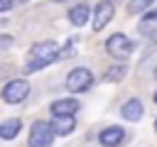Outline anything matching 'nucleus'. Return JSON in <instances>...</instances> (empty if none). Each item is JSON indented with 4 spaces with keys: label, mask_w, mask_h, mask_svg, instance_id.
<instances>
[{
    "label": "nucleus",
    "mask_w": 157,
    "mask_h": 147,
    "mask_svg": "<svg viewBox=\"0 0 157 147\" xmlns=\"http://www.w3.org/2000/svg\"><path fill=\"white\" fill-rule=\"evenodd\" d=\"M59 56H61V51H59V44H56V42H39V44H34V47L29 49L25 71H27V74L39 71V69H44L47 64L56 61Z\"/></svg>",
    "instance_id": "nucleus-1"
},
{
    "label": "nucleus",
    "mask_w": 157,
    "mask_h": 147,
    "mask_svg": "<svg viewBox=\"0 0 157 147\" xmlns=\"http://www.w3.org/2000/svg\"><path fill=\"white\" fill-rule=\"evenodd\" d=\"M54 125L52 123H44V120H37L29 130V147H52L54 142Z\"/></svg>",
    "instance_id": "nucleus-2"
},
{
    "label": "nucleus",
    "mask_w": 157,
    "mask_h": 147,
    "mask_svg": "<svg viewBox=\"0 0 157 147\" xmlns=\"http://www.w3.org/2000/svg\"><path fill=\"white\" fill-rule=\"evenodd\" d=\"M27 93H29V83L25 78H12L10 83L2 86V100L5 103H20L27 98Z\"/></svg>",
    "instance_id": "nucleus-3"
},
{
    "label": "nucleus",
    "mask_w": 157,
    "mask_h": 147,
    "mask_svg": "<svg viewBox=\"0 0 157 147\" xmlns=\"http://www.w3.org/2000/svg\"><path fill=\"white\" fill-rule=\"evenodd\" d=\"M105 47H108V54L115 56V59H128L132 54V42L125 34H120V32L118 34H110L108 42H105Z\"/></svg>",
    "instance_id": "nucleus-4"
},
{
    "label": "nucleus",
    "mask_w": 157,
    "mask_h": 147,
    "mask_svg": "<svg viewBox=\"0 0 157 147\" xmlns=\"http://www.w3.org/2000/svg\"><path fill=\"white\" fill-rule=\"evenodd\" d=\"M91 83H93V74H91L88 69H83V66H78V69L69 71V76H66V88H69L71 93L86 91Z\"/></svg>",
    "instance_id": "nucleus-5"
},
{
    "label": "nucleus",
    "mask_w": 157,
    "mask_h": 147,
    "mask_svg": "<svg viewBox=\"0 0 157 147\" xmlns=\"http://www.w3.org/2000/svg\"><path fill=\"white\" fill-rule=\"evenodd\" d=\"M113 15H115L113 0H103V2H98L96 15H93V29H96V32H101V29H103V27L113 20Z\"/></svg>",
    "instance_id": "nucleus-6"
},
{
    "label": "nucleus",
    "mask_w": 157,
    "mask_h": 147,
    "mask_svg": "<svg viewBox=\"0 0 157 147\" xmlns=\"http://www.w3.org/2000/svg\"><path fill=\"white\" fill-rule=\"evenodd\" d=\"M120 113H123V118H125V120H132V123H135V120H140V118H142L145 108H142V103H140L137 98H130V100L120 108Z\"/></svg>",
    "instance_id": "nucleus-7"
},
{
    "label": "nucleus",
    "mask_w": 157,
    "mask_h": 147,
    "mask_svg": "<svg viewBox=\"0 0 157 147\" xmlns=\"http://www.w3.org/2000/svg\"><path fill=\"white\" fill-rule=\"evenodd\" d=\"M76 110H78V103L74 98H61L52 103V115H74Z\"/></svg>",
    "instance_id": "nucleus-8"
},
{
    "label": "nucleus",
    "mask_w": 157,
    "mask_h": 147,
    "mask_svg": "<svg viewBox=\"0 0 157 147\" xmlns=\"http://www.w3.org/2000/svg\"><path fill=\"white\" fill-rule=\"evenodd\" d=\"M54 132L56 135H69L71 130H74V115H54Z\"/></svg>",
    "instance_id": "nucleus-9"
},
{
    "label": "nucleus",
    "mask_w": 157,
    "mask_h": 147,
    "mask_svg": "<svg viewBox=\"0 0 157 147\" xmlns=\"http://www.w3.org/2000/svg\"><path fill=\"white\" fill-rule=\"evenodd\" d=\"M20 127H22V123H20L17 118H10V120H5V123L0 125V137H2V140L17 137V135H20Z\"/></svg>",
    "instance_id": "nucleus-10"
},
{
    "label": "nucleus",
    "mask_w": 157,
    "mask_h": 147,
    "mask_svg": "<svg viewBox=\"0 0 157 147\" xmlns=\"http://www.w3.org/2000/svg\"><path fill=\"white\" fill-rule=\"evenodd\" d=\"M120 140H123L120 127H105L101 132V145H105V147H115V145H120Z\"/></svg>",
    "instance_id": "nucleus-11"
},
{
    "label": "nucleus",
    "mask_w": 157,
    "mask_h": 147,
    "mask_svg": "<svg viewBox=\"0 0 157 147\" xmlns=\"http://www.w3.org/2000/svg\"><path fill=\"white\" fill-rule=\"evenodd\" d=\"M69 20H71V24L83 27V24L88 22V7H86V5H76V7H71V10H69Z\"/></svg>",
    "instance_id": "nucleus-12"
},
{
    "label": "nucleus",
    "mask_w": 157,
    "mask_h": 147,
    "mask_svg": "<svg viewBox=\"0 0 157 147\" xmlns=\"http://www.w3.org/2000/svg\"><path fill=\"white\" fill-rule=\"evenodd\" d=\"M125 71H128V69H125L123 64H118V66H110V69L105 71V76H103V78H105L108 83H113V81H120V78L125 76Z\"/></svg>",
    "instance_id": "nucleus-13"
},
{
    "label": "nucleus",
    "mask_w": 157,
    "mask_h": 147,
    "mask_svg": "<svg viewBox=\"0 0 157 147\" xmlns=\"http://www.w3.org/2000/svg\"><path fill=\"white\" fill-rule=\"evenodd\" d=\"M155 0H130V5H128V12L130 15H137V12H145V7H150Z\"/></svg>",
    "instance_id": "nucleus-14"
},
{
    "label": "nucleus",
    "mask_w": 157,
    "mask_h": 147,
    "mask_svg": "<svg viewBox=\"0 0 157 147\" xmlns=\"http://www.w3.org/2000/svg\"><path fill=\"white\" fill-rule=\"evenodd\" d=\"M142 20H145V22H150V20H157V10H150V12H145V15H142Z\"/></svg>",
    "instance_id": "nucleus-15"
},
{
    "label": "nucleus",
    "mask_w": 157,
    "mask_h": 147,
    "mask_svg": "<svg viewBox=\"0 0 157 147\" xmlns=\"http://www.w3.org/2000/svg\"><path fill=\"white\" fill-rule=\"evenodd\" d=\"M10 7H12V0H0V10L2 12H7Z\"/></svg>",
    "instance_id": "nucleus-16"
},
{
    "label": "nucleus",
    "mask_w": 157,
    "mask_h": 147,
    "mask_svg": "<svg viewBox=\"0 0 157 147\" xmlns=\"http://www.w3.org/2000/svg\"><path fill=\"white\" fill-rule=\"evenodd\" d=\"M0 44H2V47H10V44H12V39H10L7 34H2V37H0Z\"/></svg>",
    "instance_id": "nucleus-17"
},
{
    "label": "nucleus",
    "mask_w": 157,
    "mask_h": 147,
    "mask_svg": "<svg viewBox=\"0 0 157 147\" xmlns=\"http://www.w3.org/2000/svg\"><path fill=\"white\" fill-rule=\"evenodd\" d=\"M155 132H157V120H155Z\"/></svg>",
    "instance_id": "nucleus-18"
},
{
    "label": "nucleus",
    "mask_w": 157,
    "mask_h": 147,
    "mask_svg": "<svg viewBox=\"0 0 157 147\" xmlns=\"http://www.w3.org/2000/svg\"><path fill=\"white\" fill-rule=\"evenodd\" d=\"M155 78H157V69H155Z\"/></svg>",
    "instance_id": "nucleus-19"
},
{
    "label": "nucleus",
    "mask_w": 157,
    "mask_h": 147,
    "mask_svg": "<svg viewBox=\"0 0 157 147\" xmlns=\"http://www.w3.org/2000/svg\"><path fill=\"white\" fill-rule=\"evenodd\" d=\"M155 103H157V93H155Z\"/></svg>",
    "instance_id": "nucleus-20"
},
{
    "label": "nucleus",
    "mask_w": 157,
    "mask_h": 147,
    "mask_svg": "<svg viewBox=\"0 0 157 147\" xmlns=\"http://www.w3.org/2000/svg\"><path fill=\"white\" fill-rule=\"evenodd\" d=\"M54 2H61V0H54Z\"/></svg>",
    "instance_id": "nucleus-21"
}]
</instances>
